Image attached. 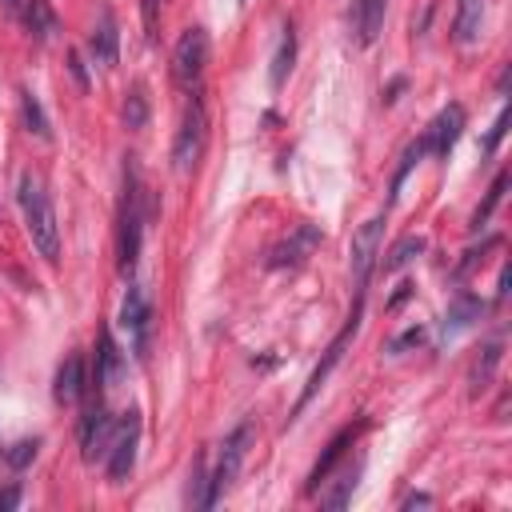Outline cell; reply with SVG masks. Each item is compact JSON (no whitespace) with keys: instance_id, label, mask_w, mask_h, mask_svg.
Listing matches in <instances>:
<instances>
[{"instance_id":"36","label":"cell","mask_w":512,"mask_h":512,"mask_svg":"<svg viewBox=\"0 0 512 512\" xmlns=\"http://www.w3.org/2000/svg\"><path fill=\"white\" fill-rule=\"evenodd\" d=\"M4 4H8V8H12V12H20V0H4Z\"/></svg>"},{"instance_id":"32","label":"cell","mask_w":512,"mask_h":512,"mask_svg":"<svg viewBox=\"0 0 512 512\" xmlns=\"http://www.w3.org/2000/svg\"><path fill=\"white\" fill-rule=\"evenodd\" d=\"M424 340V328H408V332H400L392 344H388V352H404V348H412V344H420Z\"/></svg>"},{"instance_id":"28","label":"cell","mask_w":512,"mask_h":512,"mask_svg":"<svg viewBox=\"0 0 512 512\" xmlns=\"http://www.w3.org/2000/svg\"><path fill=\"white\" fill-rule=\"evenodd\" d=\"M356 476H360V464H352V468H344V476H340V484H336L332 492H324V496H320V504H324V508H344V504L352 500V488H356Z\"/></svg>"},{"instance_id":"27","label":"cell","mask_w":512,"mask_h":512,"mask_svg":"<svg viewBox=\"0 0 512 512\" xmlns=\"http://www.w3.org/2000/svg\"><path fill=\"white\" fill-rule=\"evenodd\" d=\"M504 188H508V172H496V180H492V188H488L484 204L472 212V232H480V228L492 220V212H496V208H500V200H504Z\"/></svg>"},{"instance_id":"17","label":"cell","mask_w":512,"mask_h":512,"mask_svg":"<svg viewBox=\"0 0 512 512\" xmlns=\"http://www.w3.org/2000/svg\"><path fill=\"white\" fill-rule=\"evenodd\" d=\"M88 388V376H84V356H68L60 368H56V400L60 404H76Z\"/></svg>"},{"instance_id":"4","label":"cell","mask_w":512,"mask_h":512,"mask_svg":"<svg viewBox=\"0 0 512 512\" xmlns=\"http://www.w3.org/2000/svg\"><path fill=\"white\" fill-rule=\"evenodd\" d=\"M208 32L200 24L184 28L176 48H172V80L184 88V92H200V80H204V68H208Z\"/></svg>"},{"instance_id":"30","label":"cell","mask_w":512,"mask_h":512,"mask_svg":"<svg viewBox=\"0 0 512 512\" xmlns=\"http://www.w3.org/2000/svg\"><path fill=\"white\" fill-rule=\"evenodd\" d=\"M160 8H164V0H140V16H144V28H148V40L160 28Z\"/></svg>"},{"instance_id":"11","label":"cell","mask_w":512,"mask_h":512,"mask_svg":"<svg viewBox=\"0 0 512 512\" xmlns=\"http://www.w3.org/2000/svg\"><path fill=\"white\" fill-rule=\"evenodd\" d=\"M460 132H464V108L460 104H448V108H440L436 112V120L424 128V152L428 156H448L452 152V144L460 140Z\"/></svg>"},{"instance_id":"21","label":"cell","mask_w":512,"mask_h":512,"mask_svg":"<svg viewBox=\"0 0 512 512\" xmlns=\"http://www.w3.org/2000/svg\"><path fill=\"white\" fill-rule=\"evenodd\" d=\"M420 252H424V236H404V240H396V244L388 248V256H384V260H376V264H380V272H384V276H392V272L408 268Z\"/></svg>"},{"instance_id":"10","label":"cell","mask_w":512,"mask_h":512,"mask_svg":"<svg viewBox=\"0 0 512 512\" xmlns=\"http://www.w3.org/2000/svg\"><path fill=\"white\" fill-rule=\"evenodd\" d=\"M320 240H324V232H320V224H312V220H304V224H296L284 240H276L272 248H268V256H264V264L268 268H296V264H304L316 248H320Z\"/></svg>"},{"instance_id":"25","label":"cell","mask_w":512,"mask_h":512,"mask_svg":"<svg viewBox=\"0 0 512 512\" xmlns=\"http://www.w3.org/2000/svg\"><path fill=\"white\" fill-rule=\"evenodd\" d=\"M24 16H28V28H32V36H36L40 44H44V40H52V32H56V16H52L48 0H28Z\"/></svg>"},{"instance_id":"9","label":"cell","mask_w":512,"mask_h":512,"mask_svg":"<svg viewBox=\"0 0 512 512\" xmlns=\"http://www.w3.org/2000/svg\"><path fill=\"white\" fill-rule=\"evenodd\" d=\"M120 328L128 332L132 356L144 360L148 356V336H152V304H148V296H144L140 284H128V292L120 300Z\"/></svg>"},{"instance_id":"3","label":"cell","mask_w":512,"mask_h":512,"mask_svg":"<svg viewBox=\"0 0 512 512\" xmlns=\"http://www.w3.org/2000/svg\"><path fill=\"white\" fill-rule=\"evenodd\" d=\"M248 448H252V420H240V424L224 436L220 456H216V468H212V476H208V488H204L208 508H212V504H220V496L236 484V472H240V464H244Z\"/></svg>"},{"instance_id":"14","label":"cell","mask_w":512,"mask_h":512,"mask_svg":"<svg viewBox=\"0 0 512 512\" xmlns=\"http://www.w3.org/2000/svg\"><path fill=\"white\" fill-rule=\"evenodd\" d=\"M88 56H92V64H100V68H112L116 56H120V32H116V20H112L108 8H100L96 24H92V32H88Z\"/></svg>"},{"instance_id":"16","label":"cell","mask_w":512,"mask_h":512,"mask_svg":"<svg viewBox=\"0 0 512 512\" xmlns=\"http://www.w3.org/2000/svg\"><path fill=\"white\" fill-rule=\"evenodd\" d=\"M384 8H388V0H352L348 16H352V32H356L360 44H372V40L380 36V28H384Z\"/></svg>"},{"instance_id":"8","label":"cell","mask_w":512,"mask_h":512,"mask_svg":"<svg viewBox=\"0 0 512 512\" xmlns=\"http://www.w3.org/2000/svg\"><path fill=\"white\" fill-rule=\"evenodd\" d=\"M380 244H384V212L364 220L356 232H352V248H348V268H352V284L356 292L368 288V276L380 260Z\"/></svg>"},{"instance_id":"6","label":"cell","mask_w":512,"mask_h":512,"mask_svg":"<svg viewBox=\"0 0 512 512\" xmlns=\"http://www.w3.org/2000/svg\"><path fill=\"white\" fill-rule=\"evenodd\" d=\"M360 316H364V292H356V304H352V312H348V320H344V328L332 336V344L324 348V356H320V364L312 368V376H308V384H304V392H300V400H296V412H304V404L324 388V380H328V372L340 364V356H344V348L352 344V336L360 332Z\"/></svg>"},{"instance_id":"19","label":"cell","mask_w":512,"mask_h":512,"mask_svg":"<svg viewBox=\"0 0 512 512\" xmlns=\"http://www.w3.org/2000/svg\"><path fill=\"white\" fill-rule=\"evenodd\" d=\"M480 312H484V304L476 300V296H468V292H460L456 300H452V308H448V316H444V328H440V336L448 340V336H456L460 328H468L472 320H480Z\"/></svg>"},{"instance_id":"31","label":"cell","mask_w":512,"mask_h":512,"mask_svg":"<svg viewBox=\"0 0 512 512\" xmlns=\"http://www.w3.org/2000/svg\"><path fill=\"white\" fill-rule=\"evenodd\" d=\"M504 132H508V108H500V116H496V124L488 128V136H484V152H496V144L504 140Z\"/></svg>"},{"instance_id":"15","label":"cell","mask_w":512,"mask_h":512,"mask_svg":"<svg viewBox=\"0 0 512 512\" xmlns=\"http://www.w3.org/2000/svg\"><path fill=\"white\" fill-rule=\"evenodd\" d=\"M120 372H124V352L116 348L112 332L100 328V336H96V360H92V380H96V388H100V392L116 388Z\"/></svg>"},{"instance_id":"35","label":"cell","mask_w":512,"mask_h":512,"mask_svg":"<svg viewBox=\"0 0 512 512\" xmlns=\"http://www.w3.org/2000/svg\"><path fill=\"white\" fill-rule=\"evenodd\" d=\"M416 504H432V496H424V492H412V496H404V508H416Z\"/></svg>"},{"instance_id":"1","label":"cell","mask_w":512,"mask_h":512,"mask_svg":"<svg viewBox=\"0 0 512 512\" xmlns=\"http://www.w3.org/2000/svg\"><path fill=\"white\" fill-rule=\"evenodd\" d=\"M16 200H20V212H24V228H28V240L32 248L56 264L60 260V224H56V208H52V196L44 188L40 176L24 172L20 184H16Z\"/></svg>"},{"instance_id":"34","label":"cell","mask_w":512,"mask_h":512,"mask_svg":"<svg viewBox=\"0 0 512 512\" xmlns=\"http://www.w3.org/2000/svg\"><path fill=\"white\" fill-rule=\"evenodd\" d=\"M20 504V488H8V492H0V508H16Z\"/></svg>"},{"instance_id":"13","label":"cell","mask_w":512,"mask_h":512,"mask_svg":"<svg viewBox=\"0 0 512 512\" xmlns=\"http://www.w3.org/2000/svg\"><path fill=\"white\" fill-rule=\"evenodd\" d=\"M112 416H108V408L96 400L88 412H84V420H80V448H84V460H96V456H104L108 452V440H112Z\"/></svg>"},{"instance_id":"24","label":"cell","mask_w":512,"mask_h":512,"mask_svg":"<svg viewBox=\"0 0 512 512\" xmlns=\"http://www.w3.org/2000/svg\"><path fill=\"white\" fill-rule=\"evenodd\" d=\"M124 128H144L148 124V92H144V84H132L128 92H124Z\"/></svg>"},{"instance_id":"22","label":"cell","mask_w":512,"mask_h":512,"mask_svg":"<svg viewBox=\"0 0 512 512\" xmlns=\"http://www.w3.org/2000/svg\"><path fill=\"white\" fill-rule=\"evenodd\" d=\"M496 364H500V340H492V344H484V348H480V356L472 360V372H468V384H472V396H476V392H484V388L492 384V372H496Z\"/></svg>"},{"instance_id":"5","label":"cell","mask_w":512,"mask_h":512,"mask_svg":"<svg viewBox=\"0 0 512 512\" xmlns=\"http://www.w3.org/2000/svg\"><path fill=\"white\" fill-rule=\"evenodd\" d=\"M204 136H208V116H204V100L200 92H192V100L184 104L176 140H172V168L176 172H192L200 152H204Z\"/></svg>"},{"instance_id":"12","label":"cell","mask_w":512,"mask_h":512,"mask_svg":"<svg viewBox=\"0 0 512 512\" xmlns=\"http://www.w3.org/2000/svg\"><path fill=\"white\" fill-rule=\"evenodd\" d=\"M360 432H364V420H356V424H344V428H340V432L328 440L324 456H320V460L312 464V472H308V492H316V488H320V484L332 476V468L344 460V452L356 444V436H360Z\"/></svg>"},{"instance_id":"23","label":"cell","mask_w":512,"mask_h":512,"mask_svg":"<svg viewBox=\"0 0 512 512\" xmlns=\"http://www.w3.org/2000/svg\"><path fill=\"white\" fill-rule=\"evenodd\" d=\"M20 116H24L28 132H36L40 140H48V136H52L48 116H44V108H40V100H36V92H32V88H20Z\"/></svg>"},{"instance_id":"29","label":"cell","mask_w":512,"mask_h":512,"mask_svg":"<svg viewBox=\"0 0 512 512\" xmlns=\"http://www.w3.org/2000/svg\"><path fill=\"white\" fill-rule=\"evenodd\" d=\"M36 448H40V440H20V444H12L4 456H8V464H12V468H24V464L36 456Z\"/></svg>"},{"instance_id":"20","label":"cell","mask_w":512,"mask_h":512,"mask_svg":"<svg viewBox=\"0 0 512 512\" xmlns=\"http://www.w3.org/2000/svg\"><path fill=\"white\" fill-rule=\"evenodd\" d=\"M292 64H296V32H292V24H284L280 28V40H276V52H272V88H280L284 80H288V72H292Z\"/></svg>"},{"instance_id":"26","label":"cell","mask_w":512,"mask_h":512,"mask_svg":"<svg viewBox=\"0 0 512 512\" xmlns=\"http://www.w3.org/2000/svg\"><path fill=\"white\" fill-rule=\"evenodd\" d=\"M428 152H424V140H412L408 148H404V156H400V164H396V172H392V192H388V204L400 196V188H404V180H408V172L424 160Z\"/></svg>"},{"instance_id":"7","label":"cell","mask_w":512,"mask_h":512,"mask_svg":"<svg viewBox=\"0 0 512 512\" xmlns=\"http://www.w3.org/2000/svg\"><path fill=\"white\" fill-rule=\"evenodd\" d=\"M136 444H140V412L128 408L116 416L112 424V440H108V452H104V468H108V480H124L136 464Z\"/></svg>"},{"instance_id":"2","label":"cell","mask_w":512,"mask_h":512,"mask_svg":"<svg viewBox=\"0 0 512 512\" xmlns=\"http://www.w3.org/2000/svg\"><path fill=\"white\" fill-rule=\"evenodd\" d=\"M144 220H148V208H144V184H140V168H136V160L128 156V164H124L120 220H116V264H120L124 276L136 272L140 244H144Z\"/></svg>"},{"instance_id":"33","label":"cell","mask_w":512,"mask_h":512,"mask_svg":"<svg viewBox=\"0 0 512 512\" xmlns=\"http://www.w3.org/2000/svg\"><path fill=\"white\" fill-rule=\"evenodd\" d=\"M396 92H404V76H396V80L384 88V104H392V100H396Z\"/></svg>"},{"instance_id":"18","label":"cell","mask_w":512,"mask_h":512,"mask_svg":"<svg viewBox=\"0 0 512 512\" xmlns=\"http://www.w3.org/2000/svg\"><path fill=\"white\" fill-rule=\"evenodd\" d=\"M480 16H484V0H456V20H452V40L460 48H468L480 36Z\"/></svg>"}]
</instances>
